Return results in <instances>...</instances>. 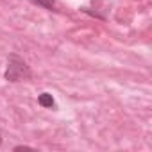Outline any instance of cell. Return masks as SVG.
Returning <instances> with one entry per match:
<instances>
[{
    "label": "cell",
    "instance_id": "2",
    "mask_svg": "<svg viewBox=\"0 0 152 152\" xmlns=\"http://www.w3.org/2000/svg\"><path fill=\"white\" fill-rule=\"evenodd\" d=\"M39 106H43V107H54V99H52V95L41 93V95H39Z\"/></svg>",
    "mask_w": 152,
    "mask_h": 152
},
{
    "label": "cell",
    "instance_id": "1",
    "mask_svg": "<svg viewBox=\"0 0 152 152\" xmlns=\"http://www.w3.org/2000/svg\"><path fill=\"white\" fill-rule=\"evenodd\" d=\"M27 77H29V66L25 64V61H22L18 56H11L7 70H6V79L11 83H18Z\"/></svg>",
    "mask_w": 152,
    "mask_h": 152
},
{
    "label": "cell",
    "instance_id": "3",
    "mask_svg": "<svg viewBox=\"0 0 152 152\" xmlns=\"http://www.w3.org/2000/svg\"><path fill=\"white\" fill-rule=\"evenodd\" d=\"M34 2H38V4L43 6V7H52V6H54V0H34Z\"/></svg>",
    "mask_w": 152,
    "mask_h": 152
}]
</instances>
